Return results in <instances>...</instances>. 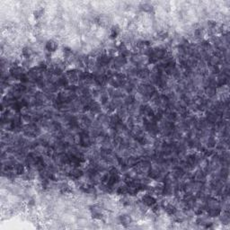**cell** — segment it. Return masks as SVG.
Masks as SVG:
<instances>
[{"instance_id": "cell-3", "label": "cell", "mask_w": 230, "mask_h": 230, "mask_svg": "<svg viewBox=\"0 0 230 230\" xmlns=\"http://www.w3.org/2000/svg\"><path fill=\"white\" fill-rule=\"evenodd\" d=\"M141 203L145 205L146 207H152L156 203V200L150 193H146L141 198Z\"/></svg>"}, {"instance_id": "cell-1", "label": "cell", "mask_w": 230, "mask_h": 230, "mask_svg": "<svg viewBox=\"0 0 230 230\" xmlns=\"http://www.w3.org/2000/svg\"><path fill=\"white\" fill-rule=\"evenodd\" d=\"M79 144L84 147H90L92 145V137L86 132H81L79 135Z\"/></svg>"}, {"instance_id": "cell-2", "label": "cell", "mask_w": 230, "mask_h": 230, "mask_svg": "<svg viewBox=\"0 0 230 230\" xmlns=\"http://www.w3.org/2000/svg\"><path fill=\"white\" fill-rule=\"evenodd\" d=\"M10 75L13 78H19L22 77L25 73H24V68H22L21 66L19 65H13L11 68H10Z\"/></svg>"}, {"instance_id": "cell-8", "label": "cell", "mask_w": 230, "mask_h": 230, "mask_svg": "<svg viewBox=\"0 0 230 230\" xmlns=\"http://www.w3.org/2000/svg\"><path fill=\"white\" fill-rule=\"evenodd\" d=\"M119 222L121 225H123L124 227H128L132 222V219H131V217L129 215L123 214V215H120L119 217Z\"/></svg>"}, {"instance_id": "cell-10", "label": "cell", "mask_w": 230, "mask_h": 230, "mask_svg": "<svg viewBox=\"0 0 230 230\" xmlns=\"http://www.w3.org/2000/svg\"><path fill=\"white\" fill-rule=\"evenodd\" d=\"M13 171H14V173H15L16 175H23V174L25 173V167L24 165L19 164V163H16Z\"/></svg>"}, {"instance_id": "cell-12", "label": "cell", "mask_w": 230, "mask_h": 230, "mask_svg": "<svg viewBox=\"0 0 230 230\" xmlns=\"http://www.w3.org/2000/svg\"><path fill=\"white\" fill-rule=\"evenodd\" d=\"M150 73H149V70L147 69V68H141L139 69L138 68V77L142 78V79H146L149 77Z\"/></svg>"}, {"instance_id": "cell-13", "label": "cell", "mask_w": 230, "mask_h": 230, "mask_svg": "<svg viewBox=\"0 0 230 230\" xmlns=\"http://www.w3.org/2000/svg\"><path fill=\"white\" fill-rule=\"evenodd\" d=\"M117 194L119 195H122V196H126L128 194V186L126 184L124 185H120L119 187L116 190Z\"/></svg>"}, {"instance_id": "cell-15", "label": "cell", "mask_w": 230, "mask_h": 230, "mask_svg": "<svg viewBox=\"0 0 230 230\" xmlns=\"http://www.w3.org/2000/svg\"><path fill=\"white\" fill-rule=\"evenodd\" d=\"M168 37V33L166 31H160L157 33V38L160 39V40H165Z\"/></svg>"}, {"instance_id": "cell-7", "label": "cell", "mask_w": 230, "mask_h": 230, "mask_svg": "<svg viewBox=\"0 0 230 230\" xmlns=\"http://www.w3.org/2000/svg\"><path fill=\"white\" fill-rule=\"evenodd\" d=\"M208 209V215L210 218H216L219 217L221 214V210L220 207H209Z\"/></svg>"}, {"instance_id": "cell-18", "label": "cell", "mask_w": 230, "mask_h": 230, "mask_svg": "<svg viewBox=\"0 0 230 230\" xmlns=\"http://www.w3.org/2000/svg\"><path fill=\"white\" fill-rule=\"evenodd\" d=\"M141 9L142 10H144V11H150V10H152V6H150L149 4H143L142 6H141Z\"/></svg>"}, {"instance_id": "cell-5", "label": "cell", "mask_w": 230, "mask_h": 230, "mask_svg": "<svg viewBox=\"0 0 230 230\" xmlns=\"http://www.w3.org/2000/svg\"><path fill=\"white\" fill-rule=\"evenodd\" d=\"M83 174H84L83 171L79 169V168H77V167H74L72 170L68 173L69 178L72 180H78L83 176Z\"/></svg>"}, {"instance_id": "cell-16", "label": "cell", "mask_w": 230, "mask_h": 230, "mask_svg": "<svg viewBox=\"0 0 230 230\" xmlns=\"http://www.w3.org/2000/svg\"><path fill=\"white\" fill-rule=\"evenodd\" d=\"M43 13H44V10L43 8H39V9H36L35 11H34V16L35 18H40V17L43 16Z\"/></svg>"}, {"instance_id": "cell-6", "label": "cell", "mask_w": 230, "mask_h": 230, "mask_svg": "<svg viewBox=\"0 0 230 230\" xmlns=\"http://www.w3.org/2000/svg\"><path fill=\"white\" fill-rule=\"evenodd\" d=\"M58 48H59L58 43H56L55 41H53V40H49L45 43V49H46V51H49V52H55L58 50Z\"/></svg>"}, {"instance_id": "cell-9", "label": "cell", "mask_w": 230, "mask_h": 230, "mask_svg": "<svg viewBox=\"0 0 230 230\" xmlns=\"http://www.w3.org/2000/svg\"><path fill=\"white\" fill-rule=\"evenodd\" d=\"M164 209H165V211L166 212V214L170 215V216H174L177 212L176 207L174 205L171 204V203H166L165 205H164Z\"/></svg>"}, {"instance_id": "cell-17", "label": "cell", "mask_w": 230, "mask_h": 230, "mask_svg": "<svg viewBox=\"0 0 230 230\" xmlns=\"http://www.w3.org/2000/svg\"><path fill=\"white\" fill-rule=\"evenodd\" d=\"M119 34V29L116 27H114L113 29H111V38H116L117 37V35Z\"/></svg>"}, {"instance_id": "cell-14", "label": "cell", "mask_w": 230, "mask_h": 230, "mask_svg": "<svg viewBox=\"0 0 230 230\" xmlns=\"http://www.w3.org/2000/svg\"><path fill=\"white\" fill-rule=\"evenodd\" d=\"M32 54H33V50L30 47L26 46V47L23 48V50H22V55H23L24 58H25L26 60L27 59H30L31 56H32Z\"/></svg>"}, {"instance_id": "cell-4", "label": "cell", "mask_w": 230, "mask_h": 230, "mask_svg": "<svg viewBox=\"0 0 230 230\" xmlns=\"http://www.w3.org/2000/svg\"><path fill=\"white\" fill-rule=\"evenodd\" d=\"M90 210H91L92 217L94 218V219H102L103 218V213H102V209L99 206H97V205L92 206Z\"/></svg>"}, {"instance_id": "cell-11", "label": "cell", "mask_w": 230, "mask_h": 230, "mask_svg": "<svg viewBox=\"0 0 230 230\" xmlns=\"http://www.w3.org/2000/svg\"><path fill=\"white\" fill-rule=\"evenodd\" d=\"M205 94H206V95H208L209 97H214L216 95V94H217L216 87H212V86L207 85L205 87Z\"/></svg>"}]
</instances>
